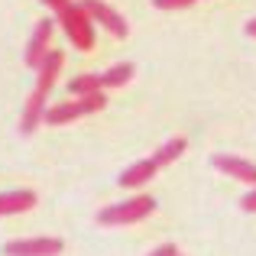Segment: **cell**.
Masks as SVG:
<instances>
[{
  "mask_svg": "<svg viewBox=\"0 0 256 256\" xmlns=\"http://www.w3.org/2000/svg\"><path fill=\"white\" fill-rule=\"evenodd\" d=\"M156 211V198L152 194H136V198H126L120 204H110L98 214V224L104 227H126V224H140L143 218Z\"/></svg>",
  "mask_w": 256,
  "mask_h": 256,
  "instance_id": "6da1fadb",
  "label": "cell"
},
{
  "mask_svg": "<svg viewBox=\"0 0 256 256\" xmlns=\"http://www.w3.org/2000/svg\"><path fill=\"white\" fill-rule=\"evenodd\" d=\"M107 107V94L98 91V94H88V98H75V100H65V104H56L46 110V124L52 126H62V124H72L78 117H88V114H98Z\"/></svg>",
  "mask_w": 256,
  "mask_h": 256,
  "instance_id": "7a4b0ae2",
  "label": "cell"
},
{
  "mask_svg": "<svg viewBox=\"0 0 256 256\" xmlns=\"http://www.w3.org/2000/svg\"><path fill=\"white\" fill-rule=\"evenodd\" d=\"M58 20H62V30L68 32L72 46L82 52H91L94 49V20L84 13L82 4H68L62 13H58Z\"/></svg>",
  "mask_w": 256,
  "mask_h": 256,
  "instance_id": "3957f363",
  "label": "cell"
},
{
  "mask_svg": "<svg viewBox=\"0 0 256 256\" xmlns=\"http://www.w3.org/2000/svg\"><path fill=\"white\" fill-rule=\"evenodd\" d=\"M65 250V240L58 237H26L4 244V256H58Z\"/></svg>",
  "mask_w": 256,
  "mask_h": 256,
  "instance_id": "277c9868",
  "label": "cell"
},
{
  "mask_svg": "<svg viewBox=\"0 0 256 256\" xmlns=\"http://www.w3.org/2000/svg\"><path fill=\"white\" fill-rule=\"evenodd\" d=\"M82 6H84V13L94 20V23H100L107 32H114L117 39H126V32H130V26H126V20L120 16L114 6H107L104 0H82Z\"/></svg>",
  "mask_w": 256,
  "mask_h": 256,
  "instance_id": "5b68a950",
  "label": "cell"
},
{
  "mask_svg": "<svg viewBox=\"0 0 256 256\" xmlns=\"http://www.w3.org/2000/svg\"><path fill=\"white\" fill-rule=\"evenodd\" d=\"M52 30H56V23L52 20H39L36 30H32L30 42H26V65H30L32 72H39V65L46 62V56H49V42H52Z\"/></svg>",
  "mask_w": 256,
  "mask_h": 256,
  "instance_id": "8992f818",
  "label": "cell"
},
{
  "mask_svg": "<svg viewBox=\"0 0 256 256\" xmlns=\"http://www.w3.org/2000/svg\"><path fill=\"white\" fill-rule=\"evenodd\" d=\"M211 162H214V169H218V172L230 175V178H237V182H246V185H256V162H250V159L218 152Z\"/></svg>",
  "mask_w": 256,
  "mask_h": 256,
  "instance_id": "52a82bcc",
  "label": "cell"
},
{
  "mask_svg": "<svg viewBox=\"0 0 256 256\" xmlns=\"http://www.w3.org/2000/svg\"><path fill=\"white\" fill-rule=\"evenodd\" d=\"M36 208V192L30 188H13V192H0V218L10 214H26Z\"/></svg>",
  "mask_w": 256,
  "mask_h": 256,
  "instance_id": "ba28073f",
  "label": "cell"
},
{
  "mask_svg": "<svg viewBox=\"0 0 256 256\" xmlns=\"http://www.w3.org/2000/svg\"><path fill=\"white\" fill-rule=\"evenodd\" d=\"M156 172H159V166H156V159H152V156L150 159H140V162H133L130 169H124L120 185H124V188H140V185H146Z\"/></svg>",
  "mask_w": 256,
  "mask_h": 256,
  "instance_id": "9c48e42d",
  "label": "cell"
},
{
  "mask_svg": "<svg viewBox=\"0 0 256 256\" xmlns=\"http://www.w3.org/2000/svg\"><path fill=\"white\" fill-rule=\"evenodd\" d=\"M136 75V68H133V62H117V65H110V68L100 75V88H124V84H130V78Z\"/></svg>",
  "mask_w": 256,
  "mask_h": 256,
  "instance_id": "30bf717a",
  "label": "cell"
},
{
  "mask_svg": "<svg viewBox=\"0 0 256 256\" xmlns=\"http://www.w3.org/2000/svg\"><path fill=\"white\" fill-rule=\"evenodd\" d=\"M185 150H188V140H185V136H172V140H166V143L159 146V150H156V156H152V159H156V166L162 169V166L175 162V159H178Z\"/></svg>",
  "mask_w": 256,
  "mask_h": 256,
  "instance_id": "8fae6325",
  "label": "cell"
},
{
  "mask_svg": "<svg viewBox=\"0 0 256 256\" xmlns=\"http://www.w3.org/2000/svg\"><path fill=\"white\" fill-rule=\"evenodd\" d=\"M72 94H78V98H88V94H98V91H104L100 88V75H78V78H72Z\"/></svg>",
  "mask_w": 256,
  "mask_h": 256,
  "instance_id": "7c38bea8",
  "label": "cell"
},
{
  "mask_svg": "<svg viewBox=\"0 0 256 256\" xmlns=\"http://www.w3.org/2000/svg\"><path fill=\"white\" fill-rule=\"evenodd\" d=\"M152 6H159V10H185V6H194V0H152Z\"/></svg>",
  "mask_w": 256,
  "mask_h": 256,
  "instance_id": "4fadbf2b",
  "label": "cell"
},
{
  "mask_svg": "<svg viewBox=\"0 0 256 256\" xmlns=\"http://www.w3.org/2000/svg\"><path fill=\"white\" fill-rule=\"evenodd\" d=\"M240 208H244L246 214H256V188H253V192H246V194H244V201H240Z\"/></svg>",
  "mask_w": 256,
  "mask_h": 256,
  "instance_id": "5bb4252c",
  "label": "cell"
},
{
  "mask_svg": "<svg viewBox=\"0 0 256 256\" xmlns=\"http://www.w3.org/2000/svg\"><path fill=\"white\" fill-rule=\"evenodd\" d=\"M146 256H178V246H175V244H162V246H156L152 253H146Z\"/></svg>",
  "mask_w": 256,
  "mask_h": 256,
  "instance_id": "9a60e30c",
  "label": "cell"
},
{
  "mask_svg": "<svg viewBox=\"0 0 256 256\" xmlns=\"http://www.w3.org/2000/svg\"><path fill=\"white\" fill-rule=\"evenodd\" d=\"M42 4H46V6H52V10H56V16H58V13H62L65 6L72 4V0H42Z\"/></svg>",
  "mask_w": 256,
  "mask_h": 256,
  "instance_id": "2e32d148",
  "label": "cell"
},
{
  "mask_svg": "<svg viewBox=\"0 0 256 256\" xmlns=\"http://www.w3.org/2000/svg\"><path fill=\"white\" fill-rule=\"evenodd\" d=\"M246 32H250V36L256 39V20H250V23H246Z\"/></svg>",
  "mask_w": 256,
  "mask_h": 256,
  "instance_id": "e0dca14e",
  "label": "cell"
}]
</instances>
